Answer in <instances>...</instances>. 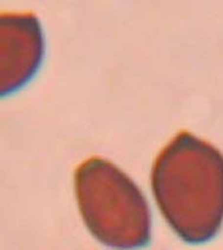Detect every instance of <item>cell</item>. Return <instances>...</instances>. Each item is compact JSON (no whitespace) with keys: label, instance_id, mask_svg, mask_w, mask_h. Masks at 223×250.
<instances>
[{"label":"cell","instance_id":"7a4b0ae2","mask_svg":"<svg viewBox=\"0 0 223 250\" xmlns=\"http://www.w3.org/2000/svg\"><path fill=\"white\" fill-rule=\"evenodd\" d=\"M74 189L83 220L99 242L122 250L149 242L151 215L147 201L115 164L97 157L83 162L74 172Z\"/></svg>","mask_w":223,"mask_h":250},{"label":"cell","instance_id":"3957f363","mask_svg":"<svg viewBox=\"0 0 223 250\" xmlns=\"http://www.w3.org/2000/svg\"><path fill=\"white\" fill-rule=\"evenodd\" d=\"M44 55L41 22L31 12L2 13L0 17V82L1 95L26 84L37 72Z\"/></svg>","mask_w":223,"mask_h":250},{"label":"cell","instance_id":"6da1fadb","mask_svg":"<svg viewBox=\"0 0 223 250\" xmlns=\"http://www.w3.org/2000/svg\"><path fill=\"white\" fill-rule=\"evenodd\" d=\"M158 208L188 243H203L223 223V155L189 132L162 150L151 172Z\"/></svg>","mask_w":223,"mask_h":250}]
</instances>
